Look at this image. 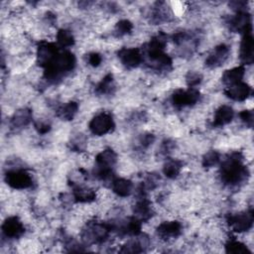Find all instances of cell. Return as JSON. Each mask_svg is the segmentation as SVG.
Wrapping results in <instances>:
<instances>
[{"instance_id": "ba28073f", "label": "cell", "mask_w": 254, "mask_h": 254, "mask_svg": "<svg viewBox=\"0 0 254 254\" xmlns=\"http://www.w3.org/2000/svg\"><path fill=\"white\" fill-rule=\"evenodd\" d=\"M25 232V225L18 216H8L2 223V233L8 239L21 237Z\"/></svg>"}, {"instance_id": "9c48e42d", "label": "cell", "mask_w": 254, "mask_h": 254, "mask_svg": "<svg viewBox=\"0 0 254 254\" xmlns=\"http://www.w3.org/2000/svg\"><path fill=\"white\" fill-rule=\"evenodd\" d=\"M182 223L178 220H167L157 226V235L160 239L168 241L177 238L182 233Z\"/></svg>"}, {"instance_id": "52a82bcc", "label": "cell", "mask_w": 254, "mask_h": 254, "mask_svg": "<svg viewBox=\"0 0 254 254\" xmlns=\"http://www.w3.org/2000/svg\"><path fill=\"white\" fill-rule=\"evenodd\" d=\"M117 55L121 64L127 68H135L144 61L143 53L139 48H121Z\"/></svg>"}, {"instance_id": "ffe728a7", "label": "cell", "mask_w": 254, "mask_h": 254, "mask_svg": "<svg viewBox=\"0 0 254 254\" xmlns=\"http://www.w3.org/2000/svg\"><path fill=\"white\" fill-rule=\"evenodd\" d=\"M225 251L227 253H234V254H238V253H245V252H250L247 245L243 242H241L238 239L235 238H230L228 239L225 244Z\"/></svg>"}, {"instance_id": "277c9868", "label": "cell", "mask_w": 254, "mask_h": 254, "mask_svg": "<svg viewBox=\"0 0 254 254\" xmlns=\"http://www.w3.org/2000/svg\"><path fill=\"white\" fill-rule=\"evenodd\" d=\"M115 127L112 115L108 112H100L89 121L88 129L94 136H103L113 131Z\"/></svg>"}, {"instance_id": "3957f363", "label": "cell", "mask_w": 254, "mask_h": 254, "mask_svg": "<svg viewBox=\"0 0 254 254\" xmlns=\"http://www.w3.org/2000/svg\"><path fill=\"white\" fill-rule=\"evenodd\" d=\"M226 224L234 232L243 233L252 228L253 225V210L252 208L236 213H230L226 216Z\"/></svg>"}, {"instance_id": "8fae6325", "label": "cell", "mask_w": 254, "mask_h": 254, "mask_svg": "<svg viewBox=\"0 0 254 254\" xmlns=\"http://www.w3.org/2000/svg\"><path fill=\"white\" fill-rule=\"evenodd\" d=\"M253 47L254 42L252 31L244 33L239 46V59L242 63V65L251 64L253 63Z\"/></svg>"}, {"instance_id": "603a6c76", "label": "cell", "mask_w": 254, "mask_h": 254, "mask_svg": "<svg viewBox=\"0 0 254 254\" xmlns=\"http://www.w3.org/2000/svg\"><path fill=\"white\" fill-rule=\"evenodd\" d=\"M239 118L246 127H252L253 125V111L252 109H245L239 112Z\"/></svg>"}, {"instance_id": "7402d4cb", "label": "cell", "mask_w": 254, "mask_h": 254, "mask_svg": "<svg viewBox=\"0 0 254 254\" xmlns=\"http://www.w3.org/2000/svg\"><path fill=\"white\" fill-rule=\"evenodd\" d=\"M86 62L91 67H98L102 63V56L98 52H91L87 55Z\"/></svg>"}, {"instance_id": "7c38bea8", "label": "cell", "mask_w": 254, "mask_h": 254, "mask_svg": "<svg viewBox=\"0 0 254 254\" xmlns=\"http://www.w3.org/2000/svg\"><path fill=\"white\" fill-rule=\"evenodd\" d=\"M234 117V111L231 106L222 104L214 111L212 119V127L218 128L229 124Z\"/></svg>"}, {"instance_id": "9a60e30c", "label": "cell", "mask_w": 254, "mask_h": 254, "mask_svg": "<svg viewBox=\"0 0 254 254\" xmlns=\"http://www.w3.org/2000/svg\"><path fill=\"white\" fill-rule=\"evenodd\" d=\"M245 75V67L244 65H238L232 68L225 70L222 73L221 81L225 86H229L235 84L237 82L243 81V77Z\"/></svg>"}, {"instance_id": "8992f818", "label": "cell", "mask_w": 254, "mask_h": 254, "mask_svg": "<svg viewBox=\"0 0 254 254\" xmlns=\"http://www.w3.org/2000/svg\"><path fill=\"white\" fill-rule=\"evenodd\" d=\"M230 57V48L224 43L215 46L207 55L204 64L208 68H217L221 66Z\"/></svg>"}, {"instance_id": "ac0fdd59", "label": "cell", "mask_w": 254, "mask_h": 254, "mask_svg": "<svg viewBox=\"0 0 254 254\" xmlns=\"http://www.w3.org/2000/svg\"><path fill=\"white\" fill-rule=\"evenodd\" d=\"M56 39L58 42V46L62 47L64 49L70 48L75 43V39H74L72 32L70 30L64 29V28L58 30V32L56 34Z\"/></svg>"}, {"instance_id": "e0dca14e", "label": "cell", "mask_w": 254, "mask_h": 254, "mask_svg": "<svg viewBox=\"0 0 254 254\" xmlns=\"http://www.w3.org/2000/svg\"><path fill=\"white\" fill-rule=\"evenodd\" d=\"M183 169V162L178 159H169L163 166V173L168 179H176Z\"/></svg>"}, {"instance_id": "6da1fadb", "label": "cell", "mask_w": 254, "mask_h": 254, "mask_svg": "<svg viewBox=\"0 0 254 254\" xmlns=\"http://www.w3.org/2000/svg\"><path fill=\"white\" fill-rule=\"evenodd\" d=\"M242 160V154L234 152L222 161L219 169V177L223 185L229 188L238 187L247 181L248 171Z\"/></svg>"}, {"instance_id": "4fadbf2b", "label": "cell", "mask_w": 254, "mask_h": 254, "mask_svg": "<svg viewBox=\"0 0 254 254\" xmlns=\"http://www.w3.org/2000/svg\"><path fill=\"white\" fill-rule=\"evenodd\" d=\"M33 118L31 109L22 108L17 110L10 119V127L14 130H19L26 127Z\"/></svg>"}, {"instance_id": "5bb4252c", "label": "cell", "mask_w": 254, "mask_h": 254, "mask_svg": "<svg viewBox=\"0 0 254 254\" xmlns=\"http://www.w3.org/2000/svg\"><path fill=\"white\" fill-rule=\"evenodd\" d=\"M111 190L120 197H127L133 191V183L126 178H115L111 182Z\"/></svg>"}, {"instance_id": "30bf717a", "label": "cell", "mask_w": 254, "mask_h": 254, "mask_svg": "<svg viewBox=\"0 0 254 254\" xmlns=\"http://www.w3.org/2000/svg\"><path fill=\"white\" fill-rule=\"evenodd\" d=\"M223 92L231 100H234L237 102H242V101L247 100L248 97L251 95L252 88L248 83H246L244 81H240L235 84L226 86L225 89L223 90Z\"/></svg>"}, {"instance_id": "2e32d148", "label": "cell", "mask_w": 254, "mask_h": 254, "mask_svg": "<svg viewBox=\"0 0 254 254\" xmlns=\"http://www.w3.org/2000/svg\"><path fill=\"white\" fill-rule=\"evenodd\" d=\"M78 111V104L75 101H68L57 109V115L62 120L68 121L74 118Z\"/></svg>"}, {"instance_id": "d6986e66", "label": "cell", "mask_w": 254, "mask_h": 254, "mask_svg": "<svg viewBox=\"0 0 254 254\" xmlns=\"http://www.w3.org/2000/svg\"><path fill=\"white\" fill-rule=\"evenodd\" d=\"M133 23L128 19L119 20L114 26V35L117 38H121L127 35H130L133 31Z\"/></svg>"}, {"instance_id": "44dd1931", "label": "cell", "mask_w": 254, "mask_h": 254, "mask_svg": "<svg viewBox=\"0 0 254 254\" xmlns=\"http://www.w3.org/2000/svg\"><path fill=\"white\" fill-rule=\"evenodd\" d=\"M220 154L215 150H210L206 152L202 159H201V165L203 168H213L220 162Z\"/></svg>"}, {"instance_id": "7a4b0ae2", "label": "cell", "mask_w": 254, "mask_h": 254, "mask_svg": "<svg viewBox=\"0 0 254 254\" xmlns=\"http://www.w3.org/2000/svg\"><path fill=\"white\" fill-rule=\"evenodd\" d=\"M5 181L10 188L18 190L30 189L34 185L33 176L27 170L21 168L9 170L5 175Z\"/></svg>"}, {"instance_id": "5b68a950", "label": "cell", "mask_w": 254, "mask_h": 254, "mask_svg": "<svg viewBox=\"0 0 254 254\" xmlns=\"http://www.w3.org/2000/svg\"><path fill=\"white\" fill-rule=\"evenodd\" d=\"M200 99V93L195 87H189V89H176L172 94L171 100L176 107L193 106Z\"/></svg>"}]
</instances>
